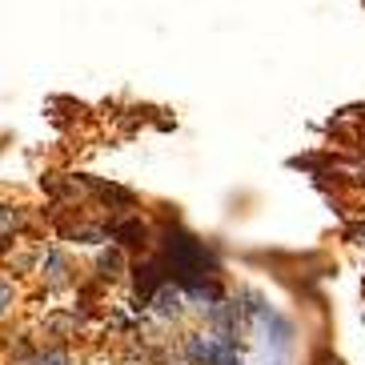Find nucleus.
<instances>
[{"mask_svg": "<svg viewBox=\"0 0 365 365\" xmlns=\"http://www.w3.org/2000/svg\"><path fill=\"white\" fill-rule=\"evenodd\" d=\"M157 309H161L165 317H177V313H181V293L173 289V285H165V289L157 293Z\"/></svg>", "mask_w": 365, "mask_h": 365, "instance_id": "nucleus-1", "label": "nucleus"}, {"mask_svg": "<svg viewBox=\"0 0 365 365\" xmlns=\"http://www.w3.org/2000/svg\"><path fill=\"white\" fill-rule=\"evenodd\" d=\"M21 225V217H16V209H0V245L12 237V229Z\"/></svg>", "mask_w": 365, "mask_h": 365, "instance_id": "nucleus-2", "label": "nucleus"}, {"mask_svg": "<svg viewBox=\"0 0 365 365\" xmlns=\"http://www.w3.org/2000/svg\"><path fill=\"white\" fill-rule=\"evenodd\" d=\"M117 269H120V253L113 249V253L101 257V277H117Z\"/></svg>", "mask_w": 365, "mask_h": 365, "instance_id": "nucleus-3", "label": "nucleus"}, {"mask_svg": "<svg viewBox=\"0 0 365 365\" xmlns=\"http://www.w3.org/2000/svg\"><path fill=\"white\" fill-rule=\"evenodd\" d=\"M33 365H68V357L61 354V349H53V354H44V357H36Z\"/></svg>", "mask_w": 365, "mask_h": 365, "instance_id": "nucleus-4", "label": "nucleus"}, {"mask_svg": "<svg viewBox=\"0 0 365 365\" xmlns=\"http://www.w3.org/2000/svg\"><path fill=\"white\" fill-rule=\"evenodd\" d=\"M9 305H12V285H9L4 277H0V313L9 309Z\"/></svg>", "mask_w": 365, "mask_h": 365, "instance_id": "nucleus-5", "label": "nucleus"}, {"mask_svg": "<svg viewBox=\"0 0 365 365\" xmlns=\"http://www.w3.org/2000/svg\"><path fill=\"white\" fill-rule=\"evenodd\" d=\"M61 273H65V261H61V257L53 253V257H48V277H53V281H61Z\"/></svg>", "mask_w": 365, "mask_h": 365, "instance_id": "nucleus-6", "label": "nucleus"}]
</instances>
